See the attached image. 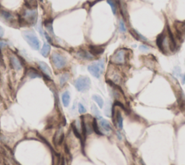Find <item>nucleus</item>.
<instances>
[{"label": "nucleus", "mask_w": 185, "mask_h": 165, "mask_svg": "<svg viewBox=\"0 0 185 165\" xmlns=\"http://www.w3.org/2000/svg\"><path fill=\"white\" fill-rule=\"evenodd\" d=\"M28 75V76L30 77H31V78H36V77H40V75L39 74V73H38V72L36 70H34L33 68H30V70H29Z\"/></svg>", "instance_id": "nucleus-18"}, {"label": "nucleus", "mask_w": 185, "mask_h": 165, "mask_svg": "<svg viewBox=\"0 0 185 165\" xmlns=\"http://www.w3.org/2000/svg\"><path fill=\"white\" fill-rule=\"evenodd\" d=\"M75 88L78 91L85 92L88 91L90 87V80L88 77L80 76L75 82Z\"/></svg>", "instance_id": "nucleus-5"}, {"label": "nucleus", "mask_w": 185, "mask_h": 165, "mask_svg": "<svg viewBox=\"0 0 185 165\" xmlns=\"http://www.w3.org/2000/svg\"><path fill=\"white\" fill-rule=\"evenodd\" d=\"M69 75L68 73H65L60 77V79H59V82H60L61 85H65L67 81L69 80Z\"/></svg>", "instance_id": "nucleus-21"}, {"label": "nucleus", "mask_w": 185, "mask_h": 165, "mask_svg": "<svg viewBox=\"0 0 185 165\" xmlns=\"http://www.w3.org/2000/svg\"><path fill=\"white\" fill-rule=\"evenodd\" d=\"M92 99H93L95 102L97 103V104L99 106L100 108H103V99L101 98L100 96H98V95H93L92 96Z\"/></svg>", "instance_id": "nucleus-17"}, {"label": "nucleus", "mask_w": 185, "mask_h": 165, "mask_svg": "<svg viewBox=\"0 0 185 165\" xmlns=\"http://www.w3.org/2000/svg\"><path fill=\"white\" fill-rule=\"evenodd\" d=\"M119 30H120V32H121V33L126 32V30H127V28H126V27H125L124 21L121 20V19L119 20Z\"/></svg>", "instance_id": "nucleus-24"}, {"label": "nucleus", "mask_w": 185, "mask_h": 165, "mask_svg": "<svg viewBox=\"0 0 185 165\" xmlns=\"http://www.w3.org/2000/svg\"><path fill=\"white\" fill-rule=\"evenodd\" d=\"M3 35H4V30L3 28L0 26V38H1Z\"/></svg>", "instance_id": "nucleus-31"}, {"label": "nucleus", "mask_w": 185, "mask_h": 165, "mask_svg": "<svg viewBox=\"0 0 185 165\" xmlns=\"http://www.w3.org/2000/svg\"><path fill=\"white\" fill-rule=\"evenodd\" d=\"M92 128H93L94 131L96 132V133L97 134H99V135H101V132H100L99 129L98 128V125H97V122H96V120L94 119L93 120V122H92Z\"/></svg>", "instance_id": "nucleus-26"}, {"label": "nucleus", "mask_w": 185, "mask_h": 165, "mask_svg": "<svg viewBox=\"0 0 185 165\" xmlns=\"http://www.w3.org/2000/svg\"><path fill=\"white\" fill-rule=\"evenodd\" d=\"M6 46H7V42L0 41V47H5Z\"/></svg>", "instance_id": "nucleus-29"}, {"label": "nucleus", "mask_w": 185, "mask_h": 165, "mask_svg": "<svg viewBox=\"0 0 185 165\" xmlns=\"http://www.w3.org/2000/svg\"><path fill=\"white\" fill-rule=\"evenodd\" d=\"M78 110H79V112H80V114H84V113H86V108L84 107V106L82 105V104H79Z\"/></svg>", "instance_id": "nucleus-27"}, {"label": "nucleus", "mask_w": 185, "mask_h": 165, "mask_svg": "<svg viewBox=\"0 0 185 165\" xmlns=\"http://www.w3.org/2000/svg\"><path fill=\"white\" fill-rule=\"evenodd\" d=\"M45 26L46 30L49 31V33L51 36H54V33L53 30V26H52V21H46L45 23Z\"/></svg>", "instance_id": "nucleus-19"}, {"label": "nucleus", "mask_w": 185, "mask_h": 165, "mask_svg": "<svg viewBox=\"0 0 185 165\" xmlns=\"http://www.w3.org/2000/svg\"><path fill=\"white\" fill-rule=\"evenodd\" d=\"M126 60V51L124 49H119L111 57V62L117 65L124 64Z\"/></svg>", "instance_id": "nucleus-7"}, {"label": "nucleus", "mask_w": 185, "mask_h": 165, "mask_svg": "<svg viewBox=\"0 0 185 165\" xmlns=\"http://www.w3.org/2000/svg\"><path fill=\"white\" fill-rule=\"evenodd\" d=\"M23 36L27 43L30 46V47L35 50L39 49L40 41L33 31H31V30H25V31L23 32Z\"/></svg>", "instance_id": "nucleus-3"}, {"label": "nucleus", "mask_w": 185, "mask_h": 165, "mask_svg": "<svg viewBox=\"0 0 185 165\" xmlns=\"http://www.w3.org/2000/svg\"><path fill=\"white\" fill-rule=\"evenodd\" d=\"M98 120H99L100 126H101V127L103 130V131H105L106 132H109L111 131V125H110V123L107 121V120L103 119L102 117H100Z\"/></svg>", "instance_id": "nucleus-11"}, {"label": "nucleus", "mask_w": 185, "mask_h": 165, "mask_svg": "<svg viewBox=\"0 0 185 165\" xmlns=\"http://www.w3.org/2000/svg\"><path fill=\"white\" fill-rule=\"evenodd\" d=\"M64 139V133L62 131V129L59 130L56 133L54 138V141L55 143H58V144H61V142H62Z\"/></svg>", "instance_id": "nucleus-13"}, {"label": "nucleus", "mask_w": 185, "mask_h": 165, "mask_svg": "<svg viewBox=\"0 0 185 165\" xmlns=\"http://www.w3.org/2000/svg\"><path fill=\"white\" fill-rule=\"evenodd\" d=\"M90 51L91 54H94V55H98V54L103 53V48L98 46H92L90 47Z\"/></svg>", "instance_id": "nucleus-15"}, {"label": "nucleus", "mask_w": 185, "mask_h": 165, "mask_svg": "<svg viewBox=\"0 0 185 165\" xmlns=\"http://www.w3.org/2000/svg\"><path fill=\"white\" fill-rule=\"evenodd\" d=\"M77 56H78V57L81 58V59H88V60L92 59V58H93V55H92L90 52L85 51V50H81L80 52H78Z\"/></svg>", "instance_id": "nucleus-12"}, {"label": "nucleus", "mask_w": 185, "mask_h": 165, "mask_svg": "<svg viewBox=\"0 0 185 165\" xmlns=\"http://www.w3.org/2000/svg\"><path fill=\"white\" fill-rule=\"evenodd\" d=\"M107 2L111 6L113 14H116V12H117V5H116L114 1H113V0H107Z\"/></svg>", "instance_id": "nucleus-23"}, {"label": "nucleus", "mask_w": 185, "mask_h": 165, "mask_svg": "<svg viewBox=\"0 0 185 165\" xmlns=\"http://www.w3.org/2000/svg\"><path fill=\"white\" fill-rule=\"evenodd\" d=\"M61 99H62V103L65 106H68L69 104V101H70V96H69V94L68 91H65V93L62 94V96H61Z\"/></svg>", "instance_id": "nucleus-16"}, {"label": "nucleus", "mask_w": 185, "mask_h": 165, "mask_svg": "<svg viewBox=\"0 0 185 165\" xmlns=\"http://www.w3.org/2000/svg\"><path fill=\"white\" fill-rule=\"evenodd\" d=\"M117 123H118V126L119 127V128H121V129H122L123 127V118L121 117V114L119 112H117Z\"/></svg>", "instance_id": "nucleus-20"}, {"label": "nucleus", "mask_w": 185, "mask_h": 165, "mask_svg": "<svg viewBox=\"0 0 185 165\" xmlns=\"http://www.w3.org/2000/svg\"><path fill=\"white\" fill-rule=\"evenodd\" d=\"M50 51H51V46L48 43H44L43 47L41 48V51H40V53H41L44 57H46L49 54Z\"/></svg>", "instance_id": "nucleus-14"}, {"label": "nucleus", "mask_w": 185, "mask_h": 165, "mask_svg": "<svg viewBox=\"0 0 185 165\" xmlns=\"http://www.w3.org/2000/svg\"><path fill=\"white\" fill-rule=\"evenodd\" d=\"M51 62L57 69H61L66 65V58L57 52H54L51 55Z\"/></svg>", "instance_id": "nucleus-6"}, {"label": "nucleus", "mask_w": 185, "mask_h": 165, "mask_svg": "<svg viewBox=\"0 0 185 165\" xmlns=\"http://www.w3.org/2000/svg\"><path fill=\"white\" fill-rule=\"evenodd\" d=\"M0 62H1V55H0Z\"/></svg>", "instance_id": "nucleus-32"}, {"label": "nucleus", "mask_w": 185, "mask_h": 165, "mask_svg": "<svg viewBox=\"0 0 185 165\" xmlns=\"http://www.w3.org/2000/svg\"><path fill=\"white\" fill-rule=\"evenodd\" d=\"M139 49H140V51H142V52H147V51H148V50H149V48H148V46H145V45H141L140 46V47H139Z\"/></svg>", "instance_id": "nucleus-28"}, {"label": "nucleus", "mask_w": 185, "mask_h": 165, "mask_svg": "<svg viewBox=\"0 0 185 165\" xmlns=\"http://www.w3.org/2000/svg\"><path fill=\"white\" fill-rule=\"evenodd\" d=\"M156 43H157V45L161 52H165L168 48V46L171 51H173V49H174V41H173L172 34L170 31H168L166 33L163 32L160 34L158 36Z\"/></svg>", "instance_id": "nucleus-1"}, {"label": "nucleus", "mask_w": 185, "mask_h": 165, "mask_svg": "<svg viewBox=\"0 0 185 165\" xmlns=\"http://www.w3.org/2000/svg\"><path fill=\"white\" fill-rule=\"evenodd\" d=\"M40 1H43V0H40Z\"/></svg>", "instance_id": "nucleus-33"}, {"label": "nucleus", "mask_w": 185, "mask_h": 165, "mask_svg": "<svg viewBox=\"0 0 185 165\" xmlns=\"http://www.w3.org/2000/svg\"><path fill=\"white\" fill-rule=\"evenodd\" d=\"M88 70L92 76L96 77V78H99L101 75L103 74L104 70L103 60H98L96 63L91 64L88 66Z\"/></svg>", "instance_id": "nucleus-4"}, {"label": "nucleus", "mask_w": 185, "mask_h": 165, "mask_svg": "<svg viewBox=\"0 0 185 165\" xmlns=\"http://www.w3.org/2000/svg\"><path fill=\"white\" fill-rule=\"evenodd\" d=\"M26 4L28 7H30V8H35V4H36V0H25Z\"/></svg>", "instance_id": "nucleus-25"}, {"label": "nucleus", "mask_w": 185, "mask_h": 165, "mask_svg": "<svg viewBox=\"0 0 185 165\" xmlns=\"http://www.w3.org/2000/svg\"><path fill=\"white\" fill-rule=\"evenodd\" d=\"M38 12L36 9L27 7L23 11L22 15L20 17V23H24L28 26H33L37 22Z\"/></svg>", "instance_id": "nucleus-2"}, {"label": "nucleus", "mask_w": 185, "mask_h": 165, "mask_svg": "<svg viewBox=\"0 0 185 165\" xmlns=\"http://www.w3.org/2000/svg\"><path fill=\"white\" fill-rule=\"evenodd\" d=\"M45 37L46 38V39H47L48 41L50 42V43H52V41H51V37H50L49 35H48V34H46V33L45 34Z\"/></svg>", "instance_id": "nucleus-30"}, {"label": "nucleus", "mask_w": 185, "mask_h": 165, "mask_svg": "<svg viewBox=\"0 0 185 165\" xmlns=\"http://www.w3.org/2000/svg\"><path fill=\"white\" fill-rule=\"evenodd\" d=\"M91 110H92V114H93L94 115L96 116V117H97L98 118L101 117V112H100L99 111H98V108L96 107V106L95 105V104H92V105L91 106Z\"/></svg>", "instance_id": "nucleus-22"}, {"label": "nucleus", "mask_w": 185, "mask_h": 165, "mask_svg": "<svg viewBox=\"0 0 185 165\" xmlns=\"http://www.w3.org/2000/svg\"><path fill=\"white\" fill-rule=\"evenodd\" d=\"M9 62H10L12 67L15 70H20L22 69V63H21L20 60L19 59V58L17 56L14 55V54L11 55L9 57Z\"/></svg>", "instance_id": "nucleus-9"}, {"label": "nucleus", "mask_w": 185, "mask_h": 165, "mask_svg": "<svg viewBox=\"0 0 185 165\" xmlns=\"http://www.w3.org/2000/svg\"><path fill=\"white\" fill-rule=\"evenodd\" d=\"M38 65H39L40 69L41 70L46 76H47L48 77H51V71L49 66L46 65L45 63H44V62H40V63H38Z\"/></svg>", "instance_id": "nucleus-10"}, {"label": "nucleus", "mask_w": 185, "mask_h": 165, "mask_svg": "<svg viewBox=\"0 0 185 165\" xmlns=\"http://www.w3.org/2000/svg\"><path fill=\"white\" fill-rule=\"evenodd\" d=\"M0 17L2 19L5 21V22L10 23H15V16L11 12L7 10H1L0 11Z\"/></svg>", "instance_id": "nucleus-8"}]
</instances>
